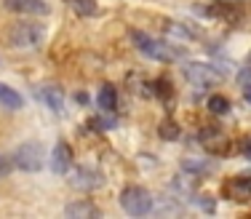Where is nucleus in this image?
Returning <instances> with one entry per match:
<instances>
[{
    "instance_id": "nucleus-12",
    "label": "nucleus",
    "mask_w": 251,
    "mask_h": 219,
    "mask_svg": "<svg viewBox=\"0 0 251 219\" xmlns=\"http://www.w3.org/2000/svg\"><path fill=\"white\" fill-rule=\"evenodd\" d=\"M115 102H118L115 88H112L110 83H104V86L99 88V107L104 110V112H110V110H115Z\"/></svg>"
},
{
    "instance_id": "nucleus-16",
    "label": "nucleus",
    "mask_w": 251,
    "mask_h": 219,
    "mask_svg": "<svg viewBox=\"0 0 251 219\" xmlns=\"http://www.w3.org/2000/svg\"><path fill=\"white\" fill-rule=\"evenodd\" d=\"M160 137H163V139H169V142L179 139V126H176L174 121H166V123H160Z\"/></svg>"
},
{
    "instance_id": "nucleus-8",
    "label": "nucleus",
    "mask_w": 251,
    "mask_h": 219,
    "mask_svg": "<svg viewBox=\"0 0 251 219\" xmlns=\"http://www.w3.org/2000/svg\"><path fill=\"white\" fill-rule=\"evenodd\" d=\"M70 163H73L70 145H67V142H56V147H53V155H51V171H53V174H67Z\"/></svg>"
},
{
    "instance_id": "nucleus-21",
    "label": "nucleus",
    "mask_w": 251,
    "mask_h": 219,
    "mask_svg": "<svg viewBox=\"0 0 251 219\" xmlns=\"http://www.w3.org/2000/svg\"><path fill=\"white\" fill-rule=\"evenodd\" d=\"M249 62H251V56H249Z\"/></svg>"
},
{
    "instance_id": "nucleus-13",
    "label": "nucleus",
    "mask_w": 251,
    "mask_h": 219,
    "mask_svg": "<svg viewBox=\"0 0 251 219\" xmlns=\"http://www.w3.org/2000/svg\"><path fill=\"white\" fill-rule=\"evenodd\" d=\"M232 190L241 195V200H243V198H251V174L238 176V182L232 185Z\"/></svg>"
},
{
    "instance_id": "nucleus-3",
    "label": "nucleus",
    "mask_w": 251,
    "mask_h": 219,
    "mask_svg": "<svg viewBox=\"0 0 251 219\" xmlns=\"http://www.w3.org/2000/svg\"><path fill=\"white\" fill-rule=\"evenodd\" d=\"M131 40L136 43V49H139L142 54L150 56V59H158V62H169V59H174V51H169V46L160 43V40H155L152 35L142 32V29H134V32H131Z\"/></svg>"
},
{
    "instance_id": "nucleus-20",
    "label": "nucleus",
    "mask_w": 251,
    "mask_h": 219,
    "mask_svg": "<svg viewBox=\"0 0 251 219\" xmlns=\"http://www.w3.org/2000/svg\"><path fill=\"white\" fill-rule=\"evenodd\" d=\"M243 88H246V91H243V97H246V102L251 104V86H243Z\"/></svg>"
},
{
    "instance_id": "nucleus-2",
    "label": "nucleus",
    "mask_w": 251,
    "mask_h": 219,
    "mask_svg": "<svg viewBox=\"0 0 251 219\" xmlns=\"http://www.w3.org/2000/svg\"><path fill=\"white\" fill-rule=\"evenodd\" d=\"M121 206L131 217H145L152 211V195L145 187H126L121 193Z\"/></svg>"
},
{
    "instance_id": "nucleus-19",
    "label": "nucleus",
    "mask_w": 251,
    "mask_h": 219,
    "mask_svg": "<svg viewBox=\"0 0 251 219\" xmlns=\"http://www.w3.org/2000/svg\"><path fill=\"white\" fill-rule=\"evenodd\" d=\"M238 80H241L243 86H251V70H243V73L238 75Z\"/></svg>"
},
{
    "instance_id": "nucleus-17",
    "label": "nucleus",
    "mask_w": 251,
    "mask_h": 219,
    "mask_svg": "<svg viewBox=\"0 0 251 219\" xmlns=\"http://www.w3.org/2000/svg\"><path fill=\"white\" fill-rule=\"evenodd\" d=\"M11 166H14V161H8L5 155H0V179H3V176H8Z\"/></svg>"
},
{
    "instance_id": "nucleus-5",
    "label": "nucleus",
    "mask_w": 251,
    "mask_h": 219,
    "mask_svg": "<svg viewBox=\"0 0 251 219\" xmlns=\"http://www.w3.org/2000/svg\"><path fill=\"white\" fill-rule=\"evenodd\" d=\"M70 185H73L75 190H94V187L101 185V176H99V171L88 169V166H80V169L73 171V176H70Z\"/></svg>"
},
{
    "instance_id": "nucleus-14",
    "label": "nucleus",
    "mask_w": 251,
    "mask_h": 219,
    "mask_svg": "<svg viewBox=\"0 0 251 219\" xmlns=\"http://www.w3.org/2000/svg\"><path fill=\"white\" fill-rule=\"evenodd\" d=\"M75 5L77 14H86V16H94L97 14V0H70Z\"/></svg>"
},
{
    "instance_id": "nucleus-11",
    "label": "nucleus",
    "mask_w": 251,
    "mask_h": 219,
    "mask_svg": "<svg viewBox=\"0 0 251 219\" xmlns=\"http://www.w3.org/2000/svg\"><path fill=\"white\" fill-rule=\"evenodd\" d=\"M0 104L8 110H19L22 107V97L19 91H14L11 86H5V83H0Z\"/></svg>"
},
{
    "instance_id": "nucleus-9",
    "label": "nucleus",
    "mask_w": 251,
    "mask_h": 219,
    "mask_svg": "<svg viewBox=\"0 0 251 219\" xmlns=\"http://www.w3.org/2000/svg\"><path fill=\"white\" fill-rule=\"evenodd\" d=\"M35 97L43 99V102L49 104V107L56 112V115H62V112H64V97H62V91H59V88L43 86V88H38V91H35Z\"/></svg>"
},
{
    "instance_id": "nucleus-18",
    "label": "nucleus",
    "mask_w": 251,
    "mask_h": 219,
    "mask_svg": "<svg viewBox=\"0 0 251 219\" xmlns=\"http://www.w3.org/2000/svg\"><path fill=\"white\" fill-rule=\"evenodd\" d=\"M241 152H243L246 158H251V134H249V137L241 142Z\"/></svg>"
},
{
    "instance_id": "nucleus-7",
    "label": "nucleus",
    "mask_w": 251,
    "mask_h": 219,
    "mask_svg": "<svg viewBox=\"0 0 251 219\" xmlns=\"http://www.w3.org/2000/svg\"><path fill=\"white\" fill-rule=\"evenodd\" d=\"M5 8L14 11V14H32V16H40V14H49V3L46 0H5Z\"/></svg>"
},
{
    "instance_id": "nucleus-15",
    "label": "nucleus",
    "mask_w": 251,
    "mask_h": 219,
    "mask_svg": "<svg viewBox=\"0 0 251 219\" xmlns=\"http://www.w3.org/2000/svg\"><path fill=\"white\" fill-rule=\"evenodd\" d=\"M208 110H211L214 115H225V112L230 110V102H227L225 97H211L208 99Z\"/></svg>"
},
{
    "instance_id": "nucleus-10",
    "label": "nucleus",
    "mask_w": 251,
    "mask_h": 219,
    "mask_svg": "<svg viewBox=\"0 0 251 219\" xmlns=\"http://www.w3.org/2000/svg\"><path fill=\"white\" fill-rule=\"evenodd\" d=\"M64 214L70 219H83V217H97V209H94V203H88V200H77V203H70L67 209H64Z\"/></svg>"
},
{
    "instance_id": "nucleus-6",
    "label": "nucleus",
    "mask_w": 251,
    "mask_h": 219,
    "mask_svg": "<svg viewBox=\"0 0 251 219\" xmlns=\"http://www.w3.org/2000/svg\"><path fill=\"white\" fill-rule=\"evenodd\" d=\"M184 75H187V80L198 83V86H208V83H214L219 78V75L214 73V67L206 62H190L187 67H184Z\"/></svg>"
},
{
    "instance_id": "nucleus-4",
    "label": "nucleus",
    "mask_w": 251,
    "mask_h": 219,
    "mask_svg": "<svg viewBox=\"0 0 251 219\" xmlns=\"http://www.w3.org/2000/svg\"><path fill=\"white\" fill-rule=\"evenodd\" d=\"M40 155H43V150L38 142H25L14 152V166H19L22 171H40V163H43Z\"/></svg>"
},
{
    "instance_id": "nucleus-1",
    "label": "nucleus",
    "mask_w": 251,
    "mask_h": 219,
    "mask_svg": "<svg viewBox=\"0 0 251 219\" xmlns=\"http://www.w3.org/2000/svg\"><path fill=\"white\" fill-rule=\"evenodd\" d=\"M46 40V27L38 24V22H19L8 29V43L14 49H25V51H32L38 49L40 43Z\"/></svg>"
}]
</instances>
